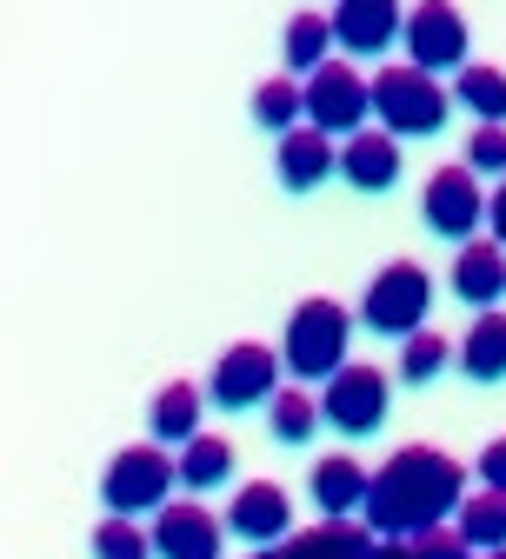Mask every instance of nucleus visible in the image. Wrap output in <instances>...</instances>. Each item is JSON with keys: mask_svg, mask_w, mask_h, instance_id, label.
Returning <instances> with one entry per match:
<instances>
[{"mask_svg": "<svg viewBox=\"0 0 506 559\" xmlns=\"http://www.w3.org/2000/svg\"><path fill=\"white\" fill-rule=\"evenodd\" d=\"M467 500V473L454 453L440 447H400L374 466L367 486V526L380 533V546H400L420 526H440L447 513H460Z\"/></svg>", "mask_w": 506, "mask_h": 559, "instance_id": "1", "label": "nucleus"}, {"mask_svg": "<svg viewBox=\"0 0 506 559\" xmlns=\"http://www.w3.org/2000/svg\"><path fill=\"white\" fill-rule=\"evenodd\" d=\"M454 114V94L440 87V74L420 60H393L374 74V120L387 133H407V140H426V133H440Z\"/></svg>", "mask_w": 506, "mask_h": 559, "instance_id": "2", "label": "nucleus"}, {"mask_svg": "<svg viewBox=\"0 0 506 559\" xmlns=\"http://www.w3.org/2000/svg\"><path fill=\"white\" fill-rule=\"evenodd\" d=\"M346 340H353V313L327 294L301 300L286 313V340H280V360L294 380H333L346 367Z\"/></svg>", "mask_w": 506, "mask_h": 559, "instance_id": "3", "label": "nucleus"}, {"mask_svg": "<svg viewBox=\"0 0 506 559\" xmlns=\"http://www.w3.org/2000/svg\"><path fill=\"white\" fill-rule=\"evenodd\" d=\"M174 486H180V460L167 453V440H148V447H120L101 473V500L107 513H161L174 500Z\"/></svg>", "mask_w": 506, "mask_h": 559, "instance_id": "4", "label": "nucleus"}, {"mask_svg": "<svg viewBox=\"0 0 506 559\" xmlns=\"http://www.w3.org/2000/svg\"><path fill=\"white\" fill-rule=\"evenodd\" d=\"M433 313V273L420 260H387L374 280H367V294H360V326H374L387 340H407L420 333Z\"/></svg>", "mask_w": 506, "mask_h": 559, "instance_id": "5", "label": "nucleus"}, {"mask_svg": "<svg viewBox=\"0 0 506 559\" xmlns=\"http://www.w3.org/2000/svg\"><path fill=\"white\" fill-rule=\"evenodd\" d=\"M387 406H393V380L367 360H353L340 367L333 380H320V413H327V427L346 433V440H367L387 427Z\"/></svg>", "mask_w": 506, "mask_h": 559, "instance_id": "6", "label": "nucleus"}, {"mask_svg": "<svg viewBox=\"0 0 506 559\" xmlns=\"http://www.w3.org/2000/svg\"><path fill=\"white\" fill-rule=\"evenodd\" d=\"M374 114V74H360L353 60H320L307 74V120L327 133H360Z\"/></svg>", "mask_w": 506, "mask_h": 559, "instance_id": "7", "label": "nucleus"}, {"mask_svg": "<svg viewBox=\"0 0 506 559\" xmlns=\"http://www.w3.org/2000/svg\"><path fill=\"white\" fill-rule=\"evenodd\" d=\"M280 373H286V360L273 354V346L240 340V346H227V354L213 360V373H207V400H213V406H227V413L267 406V400L280 393Z\"/></svg>", "mask_w": 506, "mask_h": 559, "instance_id": "8", "label": "nucleus"}, {"mask_svg": "<svg viewBox=\"0 0 506 559\" xmlns=\"http://www.w3.org/2000/svg\"><path fill=\"white\" fill-rule=\"evenodd\" d=\"M420 214H426V227L440 234V240H473V227H486V193H480V174L467 167V160H454V167H433L426 174V187H420Z\"/></svg>", "mask_w": 506, "mask_h": 559, "instance_id": "9", "label": "nucleus"}, {"mask_svg": "<svg viewBox=\"0 0 506 559\" xmlns=\"http://www.w3.org/2000/svg\"><path fill=\"white\" fill-rule=\"evenodd\" d=\"M467 14L454 8V0H420V8L407 14V60L433 67V74H460L467 67Z\"/></svg>", "mask_w": 506, "mask_h": 559, "instance_id": "10", "label": "nucleus"}, {"mask_svg": "<svg viewBox=\"0 0 506 559\" xmlns=\"http://www.w3.org/2000/svg\"><path fill=\"white\" fill-rule=\"evenodd\" d=\"M273 174L286 193H314L327 174H340V147H333V133L301 120V127H286L280 133V147H273Z\"/></svg>", "mask_w": 506, "mask_h": 559, "instance_id": "11", "label": "nucleus"}, {"mask_svg": "<svg viewBox=\"0 0 506 559\" xmlns=\"http://www.w3.org/2000/svg\"><path fill=\"white\" fill-rule=\"evenodd\" d=\"M221 546H227V520H213L193 500H167L154 513V552H167V559H213Z\"/></svg>", "mask_w": 506, "mask_h": 559, "instance_id": "12", "label": "nucleus"}, {"mask_svg": "<svg viewBox=\"0 0 506 559\" xmlns=\"http://www.w3.org/2000/svg\"><path fill=\"white\" fill-rule=\"evenodd\" d=\"M333 34H340V53H387L400 34H407V14L400 0H333Z\"/></svg>", "mask_w": 506, "mask_h": 559, "instance_id": "13", "label": "nucleus"}, {"mask_svg": "<svg viewBox=\"0 0 506 559\" xmlns=\"http://www.w3.org/2000/svg\"><path fill=\"white\" fill-rule=\"evenodd\" d=\"M227 533L247 539V546H280L294 533V507H286V493L273 479H247L234 493V507H227Z\"/></svg>", "mask_w": 506, "mask_h": 559, "instance_id": "14", "label": "nucleus"}, {"mask_svg": "<svg viewBox=\"0 0 506 559\" xmlns=\"http://www.w3.org/2000/svg\"><path fill=\"white\" fill-rule=\"evenodd\" d=\"M340 180L360 187V193H387V187L400 180V133H387V127L346 133V147H340Z\"/></svg>", "mask_w": 506, "mask_h": 559, "instance_id": "15", "label": "nucleus"}, {"mask_svg": "<svg viewBox=\"0 0 506 559\" xmlns=\"http://www.w3.org/2000/svg\"><path fill=\"white\" fill-rule=\"evenodd\" d=\"M447 280H454V294L467 307H499L506 300V247L499 240H460Z\"/></svg>", "mask_w": 506, "mask_h": 559, "instance_id": "16", "label": "nucleus"}, {"mask_svg": "<svg viewBox=\"0 0 506 559\" xmlns=\"http://www.w3.org/2000/svg\"><path fill=\"white\" fill-rule=\"evenodd\" d=\"M367 486H374V473L353 453H327V460H314L307 493H314L320 513H367Z\"/></svg>", "mask_w": 506, "mask_h": 559, "instance_id": "17", "label": "nucleus"}, {"mask_svg": "<svg viewBox=\"0 0 506 559\" xmlns=\"http://www.w3.org/2000/svg\"><path fill=\"white\" fill-rule=\"evenodd\" d=\"M200 406H213V400H207V386H193V380H167V386L154 393V413H148L154 440L187 447V440L200 433Z\"/></svg>", "mask_w": 506, "mask_h": 559, "instance_id": "18", "label": "nucleus"}, {"mask_svg": "<svg viewBox=\"0 0 506 559\" xmlns=\"http://www.w3.org/2000/svg\"><path fill=\"white\" fill-rule=\"evenodd\" d=\"M460 373L480 380V386L506 380V313L499 307H480V320L467 326V340H460Z\"/></svg>", "mask_w": 506, "mask_h": 559, "instance_id": "19", "label": "nucleus"}, {"mask_svg": "<svg viewBox=\"0 0 506 559\" xmlns=\"http://www.w3.org/2000/svg\"><path fill=\"white\" fill-rule=\"evenodd\" d=\"M333 47H340L333 14H307V8L286 21V34H280V60H286V74H314L320 60H333Z\"/></svg>", "mask_w": 506, "mask_h": 559, "instance_id": "20", "label": "nucleus"}, {"mask_svg": "<svg viewBox=\"0 0 506 559\" xmlns=\"http://www.w3.org/2000/svg\"><path fill=\"white\" fill-rule=\"evenodd\" d=\"M320 393H307V380H294V386H280L273 400H267V427H273V440L280 447H307L314 433H320Z\"/></svg>", "mask_w": 506, "mask_h": 559, "instance_id": "21", "label": "nucleus"}, {"mask_svg": "<svg viewBox=\"0 0 506 559\" xmlns=\"http://www.w3.org/2000/svg\"><path fill=\"white\" fill-rule=\"evenodd\" d=\"M234 479V447L221 433H193L180 447V486L187 493H213V486H227Z\"/></svg>", "mask_w": 506, "mask_h": 559, "instance_id": "22", "label": "nucleus"}, {"mask_svg": "<svg viewBox=\"0 0 506 559\" xmlns=\"http://www.w3.org/2000/svg\"><path fill=\"white\" fill-rule=\"evenodd\" d=\"M460 533L473 552H499L506 546V486H486L480 479V493L460 500Z\"/></svg>", "mask_w": 506, "mask_h": 559, "instance_id": "23", "label": "nucleus"}, {"mask_svg": "<svg viewBox=\"0 0 506 559\" xmlns=\"http://www.w3.org/2000/svg\"><path fill=\"white\" fill-rule=\"evenodd\" d=\"M254 120H260L267 133H286V127H301V120H307V81H301V74L260 81V87H254Z\"/></svg>", "mask_w": 506, "mask_h": 559, "instance_id": "24", "label": "nucleus"}, {"mask_svg": "<svg viewBox=\"0 0 506 559\" xmlns=\"http://www.w3.org/2000/svg\"><path fill=\"white\" fill-rule=\"evenodd\" d=\"M454 100H460L473 120H506V74H499V67L467 60L460 74H454Z\"/></svg>", "mask_w": 506, "mask_h": 559, "instance_id": "25", "label": "nucleus"}, {"mask_svg": "<svg viewBox=\"0 0 506 559\" xmlns=\"http://www.w3.org/2000/svg\"><path fill=\"white\" fill-rule=\"evenodd\" d=\"M447 360H454V340L433 333V326H420V333L400 340V367H393V373H400L407 386H426L433 373H447Z\"/></svg>", "mask_w": 506, "mask_h": 559, "instance_id": "26", "label": "nucleus"}, {"mask_svg": "<svg viewBox=\"0 0 506 559\" xmlns=\"http://www.w3.org/2000/svg\"><path fill=\"white\" fill-rule=\"evenodd\" d=\"M94 552H101V559H148V552H154V533H140L133 513H107V520L94 526Z\"/></svg>", "mask_w": 506, "mask_h": 559, "instance_id": "27", "label": "nucleus"}, {"mask_svg": "<svg viewBox=\"0 0 506 559\" xmlns=\"http://www.w3.org/2000/svg\"><path fill=\"white\" fill-rule=\"evenodd\" d=\"M467 167H473L480 180H499V174H506V120H480V127L467 133Z\"/></svg>", "mask_w": 506, "mask_h": 559, "instance_id": "28", "label": "nucleus"}, {"mask_svg": "<svg viewBox=\"0 0 506 559\" xmlns=\"http://www.w3.org/2000/svg\"><path fill=\"white\" fill-rule=\"evenodd\" d=\"M301 546H380L374 526H353V513H327L320 526L301 533Z\"/></svg>", "mask_w": 506, "mask_h": 559, "instance_id": "29", "label": "nucleus"}, {"mask_svg": "<svg viewBox=\"0 0 506 559\" xmlns=\"http://www.w3.org/2000/svg\"><path fill=\"white\" fill-rule=\"evenodd\" d=\"M400 546H407V552H473V546H467V533H460V526H447V520H440V526L407 533Z\"/></svg>", "mask_w": 506, "mask_h": 559, "instance_id": "30", "label": "nucleus"}, {"mask_svg": "<svg viewBox=\"0 0 506 559\" xmlns=\"http://www.w3.org/2000/svg\"><path fill=\"white\" fill-rule=\"evenodd\" d=\"M480 479H486V486H506V433L480 447Z\"/></svg>", "mask_w": 506, "mask_h": 559, "instance_id": "31", "label": "nucleus"}, {"mask_svg": "<svg viewBox=\"0 0 506 559\" xmlns=\"http://www.w3.org/2000/svg\"><path fill=\"white\" fill-rule=\"evenodd\" d=\"M486 234H493V240L506 247V174H499V187L486 193Z\"/></svg>", "mask_w": 506, "mask_h": 559, "instance_id": "32", "label": "nucleus"}]
</instances>
